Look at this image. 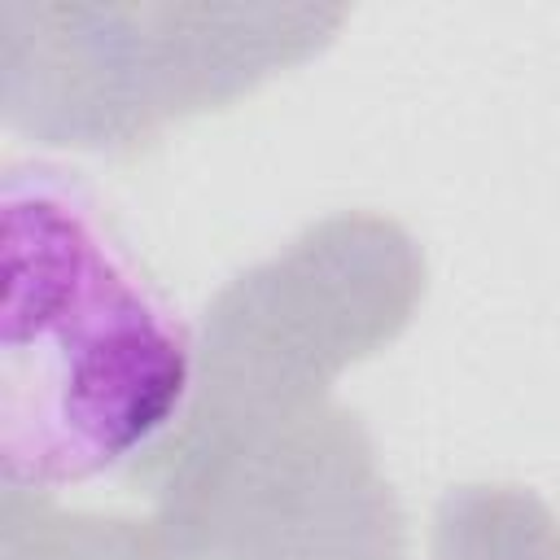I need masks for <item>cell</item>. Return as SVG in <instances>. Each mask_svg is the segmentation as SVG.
Returning a JSON list of instances; mask_svg holds the SVG:
<instances>
[{"mask_svg": "<svg viewBox=\"0 0 560 560\" xmlns=\"http://www.w3.org/2000/svg\"><path fill=\"white\" fill-rule=\"evenodd\" d=\"M192 346L158 289L57 171L4 179V490L105 472L184 411Z\"/></svg>", "mask_w": 560, "mask_h": 560, "instance_id": "1", "label": "cell"}, {"mask_svg": "<svg viewBox=\"0 0 560 560\" xmlns=\"http://www.w3.org/2000/svg\"><path fill=\"white\" fill-rule=\"evenodd\" d=\"M341 18V9L4 4V118L44 144H136L311 57Z\"/></svg>", "mask_w": 560, "mask_h": 560, "instance_id": "2", "label": "cell"}, {"mask_svg": "<svg viewBox=\"0 0 560 560\" xmlns=\"http://www.w3.org/2000/svg\"><path fill=\"white\" fill-rule=\"evenodd\" d=\"M416 280V249L385 219H332L306 232L284 258L241 276L214 302L192 411L315 407L341 363L407 324Z\"/></svg>", "mask_w": 560, "mask_h": 560, "instance_id": "3", "label": "cell"}, {"mask_svg": "<svg viewBox=\"0 0 560 560\" xmlns=\"http://www.w3.org/2000/svg\"><path fill=\"white\" fill-rule=\"evenodd\" d=\"M4 560H171L153 525L70 516L44 494L4 490Z\"/></svg>", "mask_w": 560, "mask_h": 560, "instance_id": "4", "label": "cell"}]
</instances>
